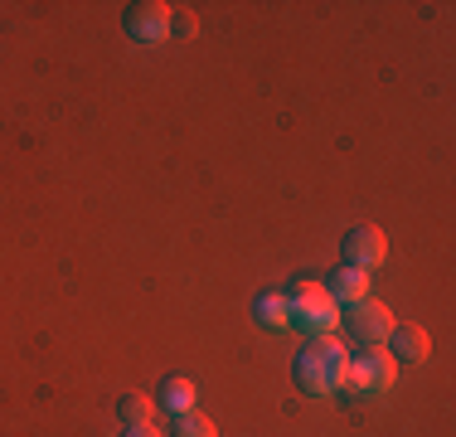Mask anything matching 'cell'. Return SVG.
Returning a JSON list of instances; mask_svg holds the SVG:
<instances>
[{"label": "cell", "mask_w": 456, "mask_h": 437, "mask_svg": "<svg viewBox=\"0 0 456 437\" xmlns=\"http://www.w3.org/2000/svg\"><path fill=\"white\" fill-rule=\"evenodd\" d=\"M325 297H330L335 306H360L369 297V272L360 268H340L325 277Z\"/></svg>", "instance_id": "ba28073f"}, {"label": "cell", "mask_w": 456, "mask_h": 437, "mask_svg": "<svg viewBox=\"0 0 456 437\" xmlns=\"http://www.w3.org/2000/svg\"><path fill=\"white\" fill-rule=\"evenodd\" d=\"M388 355H394L398 365H422V359L432 355L428 331H418V326H394V331H388Z\"/></svg>", "instance_id": "52a82bcc"}, {"label": "cell", "mask_w": 456, "mask_h": 437, "mask_svg": "<svg viewBox=\"0 0 456 437\" xmlns=\"http://www.w3.org/2000/svg\"><path fill=\"white\" fill-rule=\"evenodd\" d=\"M170 15H175V10H170L166 0H132V5L122 10V29L136 44H160V39H170Z\"/></svg>", "instance_id": "3957f363"}, {"label": "cell", "mask_w": 456, "mask_h": 437, "mask_svg": "<svg viewBox=\"0 0 456 437\" xmlns=\"http://www.w3.org/2000/svg\"><path fill=\"white\" fill-rule=\"evenodd\" d=\"M291 379H297V389L311 393V399H325V393H335L330 375H325V359L316 355V345H306L297 359H291Z\"/></svg>", "instance_id": "8992f818"}, {"label": "cell", "mask_w": 456, "mask_h": 437, "mask_svg": "<svg viewBox=\"0 0 456 437\" xmlns=\"http://www.w3.org/2000/svg\"><path fill=\"white\" fill-rule=\"evenodd\" d=\"M398 384V359L388 355L384 345H364L350 355V365H345V393H388Z\"/></svg>", "instance_id": "7a4b0ae2"}, {"label": "cell", "mask_w": 456, "mask_h": 437, "mask_svg": "<svg viewBox=\"0 0 456 437\" xmlns=\"http://www.w3.org/2000/svg\"><path fill=\"white\" fill-rule=\"evenodd\" d=\"M253 321L263 326V331H287V292H273L263 287L253 297Z\"/></svg>", "instance_id": "9c48e42d"}, {"label": "cell", "mask_w": 456, "mask_h": 437, "mask_svg": "<svg viewBox=\"0 0 456 437\" xmlns=\"http://www.w3.org/2000/svg\"><path fill=\"white\" fill-rule=\"evenodd\" d=\"M170 35H175V39H194V35H200V20L184 15V10H175V15H170Z\"/></svg>", "instance_id": "4fadbf2b"}, {"label": "cell", "mask_w": 456, "mask_h": 437, "mask_svg": "<svg viewBox=\"0 0 456 437\" xmlns=\"http://www.w3.org/2000/svg\"><path fill=\"white\" fill-rule=\"evenodd\" d=\"M340 326H350V341L379 345V341H388V331H394V311H388L384 301L364 297L360 306H350V321H340Z\"/></svg>", "instance_id": "5b68a950"}, {"label": "cell", "mask_w": 456, "mask_h": 437, "mask_svg": "<svg viewBox=\"0 0 456 437\" xmlns=\"http://www.w3.org/2000/svg\"><path fill=\"white\" fill-rule=\"evenodd\" d=\"M117 437H160L156 428H151V423H136V428H122Z\"/></svg>", "instance_id": "5bb4252c"}, {"label": "cell", "mask_w": 456, "mask_h": 437, "mask_svg": "<svg viewBox=\"0 0 456 437\" xmlns=\"http://www.w3.org/2000/svg\"><path fill=\"white\" fill-rule=\"evenodd\" d=\"M194 399H200V393H194V384L180 379V375L160 379V389H156V408H170V413H190Z\"/></svg>", "instance_id": "30bf717a"}, {"label": "cell", "mask_w": 456, "mask_h": 437, "mask_svg": "<svg viewBox=\"0 0 456 437\" xmlns=\"http://www.w3.org/2000/svg\"><path fill=\"white\" fill-rule=\"evenodd\" d=\"M340 253H345V268L369 272L388 258V238H384V228H374V224H350L340 238Z\"/></svg>", "instance_id": "277c9868"}, {"label": "cell", "mask_w": 456, "mask_h": 437, "mask_svg": "<svg viewBox=\"0 0 456 437\" xmlns=\"http://www.w3.org/2000/svg\"><path fill=\"white\" fill-rule=\"evenodd\" d=\"M287 326H297L301 335L321 341V335H335L340 326V306L325 297V282L316 277H297L287 287Z\"/></svg>", "instance_id": "6da1fadb"}, {"label": "cell", "mask_w": 456, "mask_h": 437, "mask_svg": "<svg viewBox=\"0 0 456 437\" xmlns=\"http://www.w3.org/2000/svg\"><path fill=\"white\" fill-rule=\"evenodd\" d=\"M170 437H219V428H214V423L204 418L200 408H190V413H175V423H170Z\"/></svg>", "instance_id": "7c38bea8"}, {"label": "cell", "mask_w": 456, "mask_h": 437, "mask_svg": "<svg viewBox=\"0 0 456 437\" xmlns=\"http://www.w3.org/2000/svg\"><path fill=\"white\" fill-rule=\"evenodd\" d=\"M117 418H122V428L151 423L156 418V399H146V393H122V399H117Z\"/></svg>", "instance_id": "8fae6325"}]
</instances>
